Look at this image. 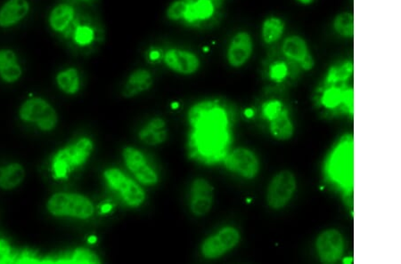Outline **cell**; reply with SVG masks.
I'll use <instances>...</instances> for the list:
<instances>
[{"mask_svg": "<svg viewBox=\"0 0 401 264\" xmlns=\"http://www.w3.org/2000/svg\"><path fill=\"white\" fill-rule=\"evenodd\" d=\"M188 120L191 128L188 138L190 156L203 162L221 158L230 137L228 118L224 108L217 102H199L188 111Z\"/></svg>", "mask_w": 401, "mask_h": 264, "instance_id": "cell-1", "label": "cell"}, {"mask_svg": "<svg viewBox=\"0 0 401 264\" xmlns=\"http://www.w3.org/2000/svg\"><path fill=\"white\" fill-rule=\"evenodd\" d=\"M94 151V143L91 138L84 137L74 143L59 148L53 155L51 161V172L55 180L67 179L72 172L84 166Z\"/></svg>", "mask_w": 401, "mask_h": 264, "instance_id": "cell-2", "label": "cell"}, {"mask_svg": "<svg viewBox=\"0 0 401 264\" xmlns=\"http://www.w3.org/2000/svg\"><path fill=\"white\" fill-rule=\"evenodd\" d=\"M46 209L55 217L87 220L94 216L95 206L85 195L75 193L53 194L46 202Z\"/></svg>", "mask_w": 401, "mask_h": 264, "instance_id": "cell-3", "label": "cell"}, {"mask_svg": "<svg viewBox=\"0 0 401 264\" xmlns=\"http://www.w3.org/2000/svg\"><path fill=\"white\" fill-rule=\"evenodd\" d=\"M19 118L43 132L55 130L59 121L55 109L42 97L29 98L23 102L19 109Z\"/></svg>", "mask_w": 401, "mask_h": 264, "instance_id": "cell-4", "label": "cell"}, {"mask_svg": "<svg viewBox=\"0 0 401 264\" xmlns=\"http://www.w3.org/2000/svg\"><path fill=\"white\" fill-rule=\"evenodd\" d=\"M105 180L110 189L116 191L129 207H139L147 199L143 188L117 167H109L104 171Z\"/></svg>", "mask_w": 401, "mask_h": 264, "instance_id": "cell-5", "label": "cell"}, {"mask_svg": "<svg viewBox=\"0 0 401 264\" xmlns=\"http://www.w3.org/2000/svg\"><path fill=\"white\" fill-rule=\"evenodd\" d=\"M297 188L296 177L290 170H282L275 174L268 184L267 203L271 209L280 210L293 199Z\"/></svg>", "mask_w": 401, "mask_h": 264, "instance_id": "cell-6", "label": "cell"}, {"mask_svg": "<svg viewBox=\"0 0 401 264\" xmlns=\"http://www.w3.org/2000/svg\"><path fill=\"white\" fill-rule=\"evenodd\" d=\"M241 235L237 228H222L217 233L208 237L202 244L201 252L205 259L216 260L226 255L240 242Z\"/></svg>", "mask_w": 401, "mask_h": 264, "instance_id": "cell-7", "label": "cell"}, {"mask_svg": "<svg viewBox=\"0 0 401 264\" xmlns=\"http://www.w3.org/2000/svg\"><path fill=\"white\" fill-rule=\"evenodd\" d=\"M122 158L126 167L131 172L138 183L147 186L158 183L157 172L151 166L147 157L140 150L132 146L125 147L122 151Z\"/></svg>", "mask_w": 401, "mask_h": 264, "instance_id": "cell-8", "label": "cell"}, {"mask_svg": "<svg viewBox=\"0 0 401 264\" xmlns=\"http://www.w3.org/2000/svg\"><path fill=\"white\" fill-rule=\"evenodd\" d=\"M224 165L228 171L245 179H254L260 172L258 158L246 148H237L224 158Z\"/></svg>", "mask_w": 401, "mask_h": 264, "instance_id": "cell-9", "label": "cell"}, {"mask_svg": "<svg viewBox=\"0 0 401 264\" xmlns=\"http://www.w3.org/2000/svg\"><path fill=\"white\" fill-rule=\"evenodd\" d=\"M316 249L323 263H334L341 258L344 252V239L339 230L328 229L318 235Z\"/></svg>", "mask_w": 401, "mask_h": 264, "instance_id": "cell-10", "label": "cell"}, {"mask_svg": "<svg viewBox=\"0 0 401 264\" xmlns=\"http://www.w3.org/2000/svg\"><path fill=\"white\" fill-rule=\"evenodd\" d=\"M214 200V189L210 181L204 178H197L190 187V209L195 216H207Z\"/></svg>", "mask_w": 401, "mask_h": 264, "instance_id": "cell-11", "label": "cell"}, {"mask_svg": "<svg viewBox=\"0 0 401 264\" xmlns=\"http://www.w3.org/2000/svg\"><path fill=\"white\" fill-rule=\"evenodd\" d=\"M254 50L253 37L249 32L240 31L233 36L227 49V60L231 67H243L250 60Z\"/></svg>", "mask_w": 401, "mask_h": 264, "instance_id": "cell-12", "label": "cell"}, {"mask_svg": "<svg viewBox=\"0 0 401 264\" xmlns=\"http://www.w3.org/2000/svg\"><path fill=\"white\" fill-rule=\"evenodd\" d=\"M164 62L171 71L184 76L195 74L201 66L200 59L195 53L180 48L168 49Z\"/></svg>", "mask_w": 401, "mask_h": 264, "instance_id": "cell-13", "label": "cell"}, {"mask_svg": "<svg viewBox=\"0 0 401 264\" xmlns=\"http://www.w3.org/2000/svg\"><path fill=\"white\" fill-rule=\"evenodd\" d=\"M281 52L288 60L296 62L304 71H310L315 61L308 43L298 35L288 36L281 46Z\"/></svg>", "mask_w": 401, "mask_h": 264, "instance_id": "cell-14", "label": "cell"}, {"mask_svg": "<svg viewBox=\"0 0 401 264\" xmlns=\"http://www.w3.org/2000/svg\"><path fill=\"white\" fill-rule=\"evenodd\" d=\"M28 0H6L0 8V28H11L29 15Z\"/></svg>", "mask_w": 401, "mask_h": 264, "instance_id": "cell-15", "label": "cell"}, {"mask_svg": "<svg viewBox=\"0 0 401 264\" xmlns=\"http://www.w3.org/2000/svg\"><path fill=\"white\" fill-rule=\"evenodd\" d=\"M154 85V77L147 69H137L129 74L121 90L124 98H133L145 93Z\"/></svg>", "mask_w": 401, "mask_h": 264, "instance_id": "cell-16", "label": "cell"}, {"mask_svg": "<svg viewBox=\"0 0 401 264\" xmlns=\"http://www.w3.org/2000/svg\"><path fill=\"white\" fill-rule=\"evenodd\" d=\"M169 137L166 121L160 117L151 118L138 132L139 140L149 146L164 144Z\"/></svg>", "mask_w": 401, "mask_h": 264, "instance_id": "cell-17", "label": "cell"}, {"mask_svg": "<svg viewBox=\"0 0 401 264\" xmlns=\"http://www.w3.org/2000/svg\"><path fill=\"white\" fill-rule=\"evenodd\" d=\"M22 75V68L18 56L12 49H0V78L6 83L18 81Z\"/></svg>", "mask_w": 401, "mask_h": 264, "instance_id": "cell-18", "label": "cell"}, {"mask_svg": "<svg viewBox=\"0 0 401 264\" xmlns=\"http://www.w3.org/2000/svg\"><path fill=\"white\" fill-rule=\"evenodd\" d=\"M26 176L22 164L14 162L0 167V189L12 190L21 186Z\"/></svg>", "mask_w": 401, "mask_h": 264, "instance_id": "cell-19", "label": "cell"}, {"mask_svg": "<svg viewBox=\"0 0 401 264\" xmlns=\"http://www.w3.org/2000/svg\"><path fill=\"white\" fill-rule=\"evenodd\" d=\"M284 32H286V24L283 20L276 15L268 16L261 25V39L267 45H273L280 41Z\"/></svg>", "mask_w": 401, "mask_h": 264, "instance_id": "cell-20", "label": "cell"}, {"mask_svg": "<svg viewBox=\"0 0 401 264\" xmlns=\"http://www.w3.org/2000/svg\"><path fill=\"white\" fill-rule=\"evenodd\" d=\"M75 10L69 4H59L52 9L48 22L53 31L64 32L74 21Z\"/></svg>", "mask_w": 401, "mask_h": 264, "instance_id": "cell-21", "label": "cell"}, {"mask_svg": "<svg viewBox=\"0 0 401 264\" xmlns=\"http://www.w3.org/2000/svg\"><path fill=\"white\" fill-rule=\"evenodd\" d=\"M333 170L334 174L341 181H349L353 174V151L350 148H341L334 158Z\"/></svg>", "mask_w": 401, "mask_h": 264, "instance_id": "cell-22", "label": "cell"}, {"mask_svg": "<svg viewBox=\"0 0 401 264\" xmlns=\"http://www.w3.org/2000/svg\"><path fill=\"white\" fill-rule=\"evenodd\" d=\"M55 81L59 89L66 95H76L81 89V78L76 68H67L59 72Z\"/></svg>", "mask_w": 401, "mask_h": 264, "instance_id": "cell-23", "label": "cell"}, {"mask_svg": "<svg viewBox=\"0 0 401 264\" xmlns=\"http://www.w3.org/2000/svg\"><path fill=\"white\" fill-rule=\"evenodd\" d=\"M215 8L211 0H197L193 4H188L185 19L190 22L205 21L214 15Z\"/></svg>", "mask_w": 401, "mask_h": 264, "instance_id": "cell-24", "label": "cell"}, {"mask_svg": "<svg viewBox=\"0 0 401 264\" xmlns=\"http://www.w3.org/2000/svg\"><path fill=\"white\" fill-rule=\"evenodd\" d=\"M271 133L278 140H287L294 134V127L286 111L280 112L271 121Z\"/></svg>", "mask_w": 401, "mask_h": 264, "instance_id": "cell-25", "label": "cell"}, {"mask_svg": "<svg viewBox=\"0 0 401 264\" xmlns=\"http://www.w3.org/2000/svg\"><path fill=\"white\" fill-rule=\"evenodd\" d=\"M334 31L344 39H353L354 36V16L350 12L338 14L333 21Z\"/></svg>", "mask_w": 401, "mask_h": 264, "instance_id": "cell-26", "label": "cell"}, {"mask_svg": "<svg viewBox=\"0 0 401 264\" xmlns=\"http://www.w3.org/2000/svg\"><path fill=\"white\" fill-rule=\"evenodd\" d=\"M353 72V64L350 61L341 62L338 65H334L328 71L326 81L328 84H336L338 82H343L350 78Z\"/></svg>", "mask_w": 401, "mask_h": 264, "instance_id": "cell-27", "label": "cell"}, {"mask_svg": "<svg viewBox=\"0 0 401 264\" xmlns=\"http://www.w3.org/2000/svg\"><path fill=\"white\" fill-rule=\"evenodd\" d=\"M67 263H98L100 259L93 251L87 249H77L72 253Z\"/></svg>", "mask_w": 401, "mask_h": 264, "instance_id": "cell-28", "label": "cell"}, {"mask_svg": "<svg viewBox=\"0 0 401 264\" xmlns=\"http://www.w3.org/2000/svg\"><path fill=\"white\" fill-rule=\"evenodd\" d=\"M188 4L187 2L178 0L172 3L170 8L167 10V18L171 21H178L182 18H185L187 14Z\"/></svg>", "mask_w": 401, "mask_h": 264, "instance_id": "cell-29", "label": "cell"}, {"mask_svg": "<svg viewBox=\"0 0 401 264\" xmlns=\"http://www.w3.org/2000/svg\"><path fill=\"white\" fill-rule=\"evenodd\" d=\"M74 39L79 45L87 46L91 44L94 39V32L87 26H81L76 29Z\"/></svg>", "mask_w": 401, "mask_h": 264, "instance_id": "cell-30", "label": "cell"}, {"mask_svg": "<svg viewBox=\"0 0 401 264\" xmlns=\"http://www.w3.org/2000/svg\"><path fill=\"white\" fill-rule=\"evenodd\" d=\"M287 66L284 62H275L270 66V76L275 81H282L287 74Z\"/></svg>", "mask_w": 401, "mask_h": 264, "instance_id": "cell-31", "label": "cell"}, {"mask_svg": "<svg viewBox=\"0 0 401 264\" xmlns=\"http://www.w3.org/2000/svg\"><path fill=\"white\" fill-rule=\"evenodd\" d=\"M112 209V207L111 206V204H104V206L101 207L102 213H104V214H107V213L110 212V211Z\"/></svg>", "mask_w": 401, "mask_h": 264, "instance_id": "cell-32", "label": "cell"}, {"mask_svg": "<svg viewBox=\"0 0 401 264\" xmlns=\"http://www.w3.org/2000/svg\"><path fill=\"white\" fill-rule=\"evenodd\" d=\"M8 246H6V244L4 242H2V241H0V253H8Z\"/></svg>", "mask_w": 401, "mask_h": 264, "instance_id": "cell-33", "label": "cell"}, {"mask_svg": "<svg viewBox=\"0 0 401 264\" xmlns=\"http://www.w3.org/2000/svg\"><path fill=\"white\" fill-rule=\"evenodd\" d=\"M297 2H299L300 4L303 6H310L313 4L315 0H296Z\"/></svg>", "mask_w": 401, "mask_h": 264, "instance_id": "cell-34", "label": "cell"}]
</instances>
